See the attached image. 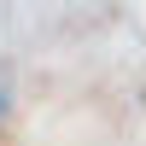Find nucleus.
<instances>
[{"instance_id": "f257e3e1", "label": "nucleus", "mask_w": 146, "mask_h": 146, "mask_svg": "<svg viewBox=\"0 0 146 146\" xmlns=\"http://www.w3.org/2000/svg\"><path fill=\"white\" fill-rule=\"evenodd\" d=\"M0 111H6V88H0Z\"/></svg>"}]
</instances>
